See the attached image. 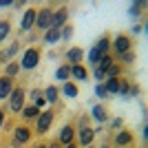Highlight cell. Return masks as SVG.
<instances>
[{"mask_svg": "<svg viewBox=\"0 0 148 148\" xmlns=\"http://www.w3.org/2000/svg\"><path fill=\"white\" fill-rule=\"evenodd\" d=\"M60 38H64V40H71V38H73V27L71 25H64L60 29Z\"/></svg>", "mask_w": 148, "mask_h": 148, "instance_id": "30", "label": "cell"}, {"mask_svg": "<svg viewBox=\"0 0 148 148\" xmlns=\"http://www.w3.org/2000/svg\"><path fill=\"white\" fill-rule=\"evenodd\" d=\"M2 124H5V111H0V128H2Z\"/></svg>", "mask_w": 148, "mask_h": 148, "instance_id": "42", "label": "cell"}, {"mask_svg": "<svg viewBox=\"0 0 148 148\" xmlns=\"http://www.w3.org/2000/svg\"><path fill=\"white\" fill-rule=\"evenodd\" d=\"M128 88H130V84L124 77H119V88H117V95H122V97H126L128 95Z\"/></svg>", "mask_w": 148, "mask_h": 148, "instance_id": "29", "label": "cell"}, {"mask_svg": "<svg viewBox=\"0 0 148 148\" xmlns=\"http://www.w3.org/2000/svg\"><path fill=\"white\" fill-rule=\"evenodd\" d=\"M40 49H36V47H31V49H27L25 53H22V60H20V69H25V71H31V69H36L38 64H40Z\"/></svg>", "mask_w": 148, "mask_h": 148, "instance_id": "1", "label": "cell"}, {"mask_svg": "<svg viewBox=\"0 0 148 148\" xmlns=\"http://www.w3.org/2000/svg\"><path fill=\"white\" fill-rule=\"evenodd\" d=\"M95 49H97L102 56H108V49H111V38H108V36H102L97 42H95Z\"/></svg>", "mask_w": 148, "mask_h": 148, "instance_id": "20", "label": "cell"}, {"mask_svg": "<svg viewBox=\"0 0 148 148\" xmlns=\"http://www.w3.org/2000/svg\"><path fill=\"white\" fill-rule=\"evenodd\" d=\"M20 73V62H9L5 66V75L7 77H16V75Z\"/></svg>", "mask_w": 148, "mask_h": 148, "instance_id": "24", "label": "cell"}, {"mask_svg": "<svg viewBox=\"0 0 148 148\" xmlns=\"http://www.w3.org/2000/svg\"><path fill=\"white\" fill-rule=\"evenodd\" d=\"M69 20V7H60L58 11H53V18H51V29H58L60 31L62 27L66 25Z\"/></svg>", "mask_w": 148, "mask_h": 148, "instance_id": "6", "label": "cell"}, {"mask_svg": "<svg viewBox=\"0 0 148 148\" xmlns=\"http://www.w3.org/2000/svg\"><path fill=\"white\" fill-rule=\"evenodd\" d=\"M47 102H51V104H56L58 102V97H60V88L58 86H47L44 88V95H42Z\"/></svg>", "mask_w": 148, "mask_h": 148, "instance_id": "21", "label": "cell"}, {"mask_svg": "<svg viewBox=\"0 0 148 148\" xmlns=\"http://www.w3.org/2000/svg\"><path fill=\"white\" fill-rule=\"evenodd\" d=\"M73 139H75V128L71 126V124L62 126L60 135H58V142H60L62 146H69V144H73Z\"/></svg>", "mask_w": 148, "mask_h": 148, "instance_id": "9", "label": "cell"}, {"mask_svg": "<svg viewBox=\"0 0 148 148\" xmlns=\"http://www.w3.org/2000/svg\"><path fill=\"white\" fill-rule=\"evenodd\" d=\"M71 77H75V80H82V82H86L88 80V71L82 64H75V66H71Z\"/></svg>", "mask_w": 148, "mask_h": 148, "instance_id": "19", "label": "cell"}, {"mask_svg": "<svg viewBox=\"0 0 148 148\" xmlns=\"http://www.w3.org/2000/svg\"><path fill=\"white\" fill-rule=\"evenodd\" d=\"M36 16H38V9H27L25 16H22V22H20V29L25 31V33H29L31 29H33V25H36Z\"/></svg>", "mask_w": 148, "mask_h": 148, "instance_id": "8", "label": "cell"}, {"mask_svg": "<svg viewBox=\"0 0 148 148\" xmlns=\"http://www.w3.org/2000/svg\"><path fill=\"white\" fill-rule=\"evenodd\" d=\"M25 97H27L25 88L16 86L11 91V95H9V111L11 113H20L22 108H25Z\"/></svg>", "mask_w": 148, "mask_h": 148, "instance_id": "2", "label": "cell"}, {"mask_svg": "<svg viewBox=\"0 0 148 148\" xmlns=\"http://www.w3.org/2000/svg\"><path fill=\"white\" fill-rule=\"evenodd\" d=\"M62 95L69 97V99H75L80 95V91H77V86H75L73 82H64V84H62Z\"/></svg>", "mask_w": 148, "mask_h": 148, "instance_id": "17", "label": "cell"}, {"mask_svg": "<svg viewBox=\"0 0 148 148\" xmlns=\"http://www.w3.org/2000/svg\"><path fill=\"white\" fill-rule=\"evenodd\" d=\"M9 31H11V22L9 20H0V42L9 36Z\"/></svg>", "mask_w": 148, "mask_h": 148, "instance_id": "28", "label": "cell"}, {"mask_svg": "<svg viewBox=\"0 0 148 148\" xmlns=\"http://www.w3.org/2000/svg\"><path fill=\"white\" fill-rule=\"evenodd\" d=\"M142 31H144L142 25H135V27H133V33H142Z\"/></svg>", "mask_w": 148, "mask_h": 148, "instance_id": "40", "label": "cell"}, {"mask_svg": "<svg viewBox=\"0 0 148 148\" xmlns=\"http://www.w3.org/2000/svg\"><path fill=\"white\" fill-rule=\"evenodd\" d=\"M60 146H62V144H60V142H58V139H56V142H51V144H49V146H47V148H60Z\"/></svg>", "mask_w": 148, "mask_h": 148, "instance_id": "41", "label": "cell"}, {"mask_svg": "<svg viewBox=\"0 0 148 148\" xmlns=\"http://www.w3.org/2000/svg\"><path fill=\"white\" fill-rule=\"evenodd\" d=\"M20 51V42L16 40V42L9 47V49H5V51H0V64H9V62H13V58H16V53Z\"/></svg>", "mask_w": 148, "mask_h": 148, "instance_id": "10", "label": "cell"}, {"mask_svg": "<svg viewBox=\"0 0 148 148\" xmlns=\"http://www.w3.org/2000/svg\"><path fill=\"white\" fill-rule=\"evenodd\" d=\"M111 47L115 51H117V56H122V53H126V51H130V47H133V42H130V38L126 36V33H119L115 40L111 42Z\"/></svg>", "mask_w": 148, "mask_h": 148, "instance_id": "7", "label": "cell"}, {"mask_svg": "<svg viewBox=\"0 0 148 148\" xmlns=\"http://www.w3.org/2000/svg\"><path fill=\"white\" fill-rule=\"evenodd\" d=\"M29 97H31V104H33V102H36V99H38V97H42V93L38 91V88H33V91H31V93H29Z\"/></svg>", "mask_w": 148, "mask_h": 148, "instance_id": "35", "label": "cell"}, {"mask_svg": "<svg viewBox=\"0 0 148 148\" xmlns=\"http://www.w3.org/2000/svg\"><path fill=\"white\" fill-rule=\"evenodd\" d=\"M99 148H111V146H108V144H106V142H104V144H102V146H99Z\"/></svg>", "mask_w": 148, "mask_h": 148, "instance_id": "43", "label": "cell"}, {"mask_svg": "<svg viewBox=\"0 0 148 148\" xmlns=\"http://www.w3.org/2000/svg\"><path fill=\"white\" fill-rule=\"evenodd\" d=\"M122 62L124 64H133V62H135V53H133V51H126V53H122Z\"/></svg>", "mask_w": 148, "mask_h": 148, "instance_id": "31", "label": "cell"}, {"mask_svg": "<svg viewBox=\"0 0 148 148\" xmlns=\"http://www.w3.org/2000/svg\"><path fill=\"white\" fill-rule=\"evenodd\" d=\"M95 95H97L99 99H104V97H108V93H106L104 84H97V86H95Z\"/></svg>", "mask_w": 148, "mask_h": 148, "instance_id": "32", "label": "cell"}, {"mask_svg": "<svg viewBox=\"0 0 148 148\" xmlns=\"http://www.w3.org/2000/svg\"><path fill=\"white\" fill-rule=\"evenodd\" d=\"M82 60H84V51L80 47H73L66 51V64L71 62V66H75V64H82Z\"/></svg>", "mask_w": 148, "mask_h": 148, "instance_id": "13", "label": "cell"}, {"mask_svg": "<svg viewBox=\"0 0 148 148\" xmlns=\"http://www.w3.org/2000/svg\"><path fill=\"white\" fill-rule=\"evenodd\" d=\"M82 126H88V115H84V117L80 119V128H82Z\"/></svg>", "mask_w": 148, "mask_h": 148, "instance_id": "39", "label": "cell"}, {"mask_svg": "<svg viewBox=\"0 0 148 148\" xmlns=\"http://www.w3.org/2000/svg\"><path fill=\"white\" fill-rule=\"evenodd\" d=\"M31 133L33 130L29 128V126H16V130H13V146L18 148V146H22V144H27L31 139Z\"/></svg>", "mask_w": 148, "mask_h": 148, "instance_id": "5", "label": "cell"}, {"mask_svg": "<svg viewBox=\"0 0 148 148\" xmlns=\"http://www.w3.org/2000/svg\"><path fill=\"white\" fill-rule=\"evenodd\" d=\"M122 124H124L122 117H115V119L111 122V128H113V130H117V128H122Z\"/></svg>", "mask_w": 148, "mask_h": 148, "instance_id": "34", "label": "cell"}, {"mask_svg": "<svg viewBox=\"0 0 148 148\" xmlns=\"http://www.w3.org/2000/svg\"><path fill=\"white\" fill-rule=\"evenodd\" d=\"M75 135L80 137V144H82V146H84V148H88V146L93 144V139H95V130H93V128H88V126H82V128L77 130Z\"/></svg>", "mask_w": 148, "mask_h": 148, "instance_id": "11", "label": "cell"}, {"mask_svg": "<svg viewBox=\"0 0 148 148\" xmlns=\"http://www.w3.org/2000/svg\"><path fill=\"white\" fill-rule=\"evenodd\" d=\"M113 62H115V60H113L111 56H102V58H99V62H97V66H95V69H99V71H104V73H106V69L111 66Z\"/></svg>", "mask_w": 148, "mask_h": 148, "instance_id": "26", "label": "cell"}, {"mask_svg": "<svg viewBox=\"0 0 148 148\" xmlns=\"http://www.w3.org/2000/svg\"><path fill=\"white\" fill-rule=\"evenodd\" d=\"M33 104H36V106H38V108H42V106H44V104H47V99H44V97H38V99H36V102H33Z\"/></svg>", "mask_w": 148, "mask_h": 148, "instance_id": "37", "label": "cell"}, {"mask_svg": "<svg viewBox=\"0 0 148 148\" xmlns=\"http://www.w3.org/2000/svg\"><path fill=\"white\" fill-rule=\"evenodd\" d=\"M93 77H95V80L99 82V84H104V71H99V69H93Z\"/></svg>", "mask_w": 148, "mask_h": 148, "instance_id": "33", "label": "cell"}, {"mask_svg": "<svg viewBox=\"0 0 148 148\" xmlns=\"http://www.w3.org/2000/svg\"><path fill=\"white\" fill-rule=\"evenodd\" d=\"M36 148H47V146H44V144H40V146H36Z\"/></svg>", "mask_w": 148, "mask_h": 148, "instance_id": "45", "label": "cell"}, {"mask_svg": "<svg viewBox=\"0 0 148 148\" xmlns=\"http://www.w3.org/2000/svg\"><path fill=\"white\" fill-rule=\"evenodd\" d=\"M53 124V111H40L36 119V135H44Z\"/></svg>", "mask_w": 148, "mask_h": 148, "instance_id": "4", "label": "cell"}, {"mask_svg": "<svg viewBox=\"0 0 148 148\" xmlns=\"http://www.w3.org/2000/svg\"><path fill=\"white\" fill-rule=\"evenodd\" d=\"M20 113H22V119H25V122H31V119H38V115H40V108H38L36 104H29V106H25Z\"/></svg>", "mask_w": 148, "mask_h": 148, "instance_id": "16", "label": "cell"}, {"mask_svg": "<svg viewBox=\"0 0 148 148\" xmlns=\"http://www.w3.org/2000/svg\"><path fill=\"white\" fill-rule=\"evenodd\" d=\"M69 77H71V64H60V66L56 69V80L69 82Z\"/></svg>", "mask_w": 148, "mask_h": 148, "instance_id": "18", "label": "cell"}, {"mask_svg": "<svg viewBox=\"0 0 148 148\" xmlns=\"http://www.w3.org/2000/svg\"><path fill=\"white\" fill-rule=\"evenodd\" d=\"M104 88H106V93H108V95H117L119 77H108V80H106V84H104Z\"/></svg>", "mask_w": 148, "mask_h": 148, "instance_id": "22", "label": "cell"}, {"mask_svg": "<svg viewBox=\"0 0 148 148\" xmlns=\"http://www.w3.org/2000/svg\"><path fill=\"white\" fill-rule=\"evenodd\" d=\"M11 91H13V80L7 77V75H2L0 77V99H9Z\"/></svg>", "mask_w": 148, "mask_h": 148, "instance_id": "14", "label": "cell"}, {"mask_svg": "<svg viewBox=\"0 0 148 148\" xmlns=\"http://www.w3.org/2000/svg\"><path fill=\"white\" fill-rule=\"evenodd\" d=\"M51 18H53V9H51V7H42V9H38L36 27L40 31H49L51 29Z\"/></svg>", "mask_w": 148, "mask_h": 148, "instance_id": "3", "label": "cell"}, {"mask_svg": "<svg viewBox=\"0 0 148 148\" xmlns=\"http://www.w3.org/2000/svg\"><path fill=\"white\" fill-rule=\"evenodd\" d=\"M91 115L97 119L99 124H106V122H108V113H106L104 104H95V106H93V111H91Z\"/></svg>", "mask_w": 148, "mask_h": 148, "instance_id": "15", "label": "cell"}, {"mask_svg": "<svg viewBox=\"0 0 148 148\" xmlns=\"http://www.w3.org/2000/svg\"><path fill=\"white\" fill-rule=\"evenodd\" d=\"M58 40H60V31H58V29L44 31V42H47V44H56Z\"/></svg>", "mask_w": 148, "mask_h": 148, "instance_id": "23", "label": "cell"}, {"mask_svg": "<svg viewBox=\"0 0 148 148\" xmlns=\"http://www.w3.org/2000/svg\"><path fill=\"white\" fill-rule=\"evenodd\" d=\"M144 7H146V2H144V0H139V2H133V5H130V16H133V18H137V16H142V9Z\"/></svg>", "mask_w": 148, "mask_h": 148, "instance_id": "27", "label": "cell"}, {"mask_svg": "<svg viewBox=\"0 0 148 148\" xmlns=\"http://www.w3.org/2000/svg\"><path fill=\"white\" fill-rule=\"evenodd\" d=\"M139 93H142V91H139V86H130L128 88V95H130V97H139Z\"/></svg>", "mask_w": 148, "mask_h": 148, "instance_id": "36", "label": "cell"}, {"mask_svg": "<svg viewBox=\"0 0 148 148\" xmlns=\"http://www.w3.org/2000/svg\"><path fill=\"white\" fill-rule=\"evenodd\" d=\"M13 0H0V9H5V7H11Z\"/></svg>", "mask_w": 148, "mask_h": 148, "instance_id": "38", "label": "cell"}, {"mask_svg": "<svg viewBox=\"0 0 148 148\" xmlns=\"http://www.w3.org/2000/svg\"><path fill=\"white\" fill-rule=\"evenodd\" d=\"M130 144H133V133H130V130L122 128V130H117V133H115V146H117V148L130 146Z\"/></svg>", "mask_w": 148, "mask_h": 148, "instance_id": "12", "label": "cell"}, {"mask_svg": "<svg viewBox=\"0 0 148 148\" xmlns=\"http://www.w3.org/2000/svg\"><path fill=\"white\" fill-rule=\"evenodd\" d=\"M99 58H102V53H99V51L95 49V47H93V49H91V51H88V53H86V62H88V64H91V66H97Z\"/></svg>", "mask_w": 148, "mask_h": 148, "instance_id": "25", "label": "cell"}, {"mask_svg": "<svg viewBox=\"0 0 148 148\" xmlns=\"http://www.w3.org/2000/svg\"><path fill=\"white\" fill-rule=\"evenodd\" d=\"M64 148H77V146H75V144H69V146H64Z\"/></svg>", "mask_w": 148, "mask_h": 148, "instance_id": "44", "label": "cell"}]
</instances>
